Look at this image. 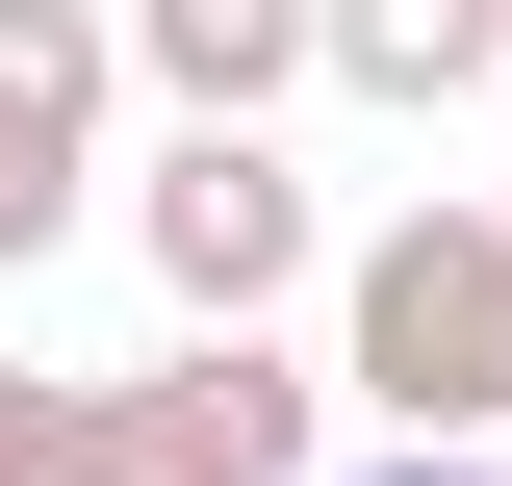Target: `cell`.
Listing matches in <instances>:
<instances>
[{"label": "cell", "mask_w": 512, "mask_h": 486, "mask_svg": "<svg viewBox=\"0 0 512 486\" xmlns=\"http://www.w3.org/2000/svg\"><path fill=\"white\" fill-rule=\"evenodd\" d=\"M0 486H77V384H26V359H0Z\"/></svg>", "instance_id": "cell-7"}, {"label": "cell", "mask_w": 512, "mask_h": 486, "mask_svg": "<svg viewBox=\"0 0 512 486\" xmlns=\"http://www.w3.org/2000/svg\"><path fill=\"white\" fill-rule=\"evenodd\" d=\"M359 486H512V461H487V435H410V461H359Z\"/></svg>", "instance_id": "cell-9"}, {"label": "cell", "mask_w": 512, "mask_h": 486, "mask_svg": "<svg viewBox=\"0 0 512 486\" xmlns=\"http://www.w3.org/2000/svg\"><path fill=\"white\" fill-rule=\"evenodd\" d=\"M487 52H512V0H333V77L359 103H461Z\"/></svg>", "instance_id": "cell-6"}, {"label": "cell", "mask_w": 512, "mask_h": 486, "mask_svg": "<svg viewBox=\"0 0 512 486\" xmlns=\"http://www.w3.org/2000/svg\"><path fill=\"white\" fill-rule=\"evenodd\" d=\"M103 77H128V0H0V154H103Z\"/></svg>", "instance_id": "cell-5"}, {"label": "cell", "mask_w": 512, "mask_h": 486, "mask_svg": "<svg viewBox=\"0 0 512 486\" xmlns=\"http://www.w3.org/2000/svg\"><path fill=\"white\" fill-rule=\"evenodd\" d=\"M128 231H154L180 307H282V282H308V180L256 154V103H180V154L128 180Z\"/></svg>", "instance_id": "cell-3"}, {"label": "cell", "mask_w": 512, "mask_h": 486, "mask_svg": "<svg viewBox=\"0 0 512 486\" xmlns=\"http://www.w3.org/2000/svg\"><path fill=\"white\" fill-rule=\"evenodd\" d=\"M128 77L154 103H282V77H333V0H128Z\"/></svg>", "instance_id": "cell-4"}, {"label": "cell", "mask_w": 512, "mask_h": 486, "mask_svg": "<svg viewBox=\"0 0 512 486\" xmlns=\"http://www.w3.org/2000/svg\"><path fill=\"white\" fill-rule=\"evenodd\" d=\"M52 231H77V180H52V154H0V282H26Z\"/></svg>", "instance_id": "cell-8"}, {"label": "cell", "mask_w": 512, "mask_h": 486, "mask_svg": "<svg viewBox=\"0 0 512 486\" xmlns=\"http://www.w3.org/2000/svg\"><path fill=\"white\" fill-rule=\"evenodd\" d=\"M333 384H359L384 435H512V231H487V205L359 231V282H333Z\"/></svg>", "instance_id": "cell-1"}, {"label": "cell", "mask_w": 512, "mask_h": 486, "mask_svg": "<svg viewBox=\"0 0 512 486\" xmlns=\"http://www.w3.org/2000/svg\"><path fill=\"white\" fill-rule=\"evenodd\" d=\"M333 435V359H282L256 307H205L154 384H77V486H308Z\"/></svg>", "instance_id": "cell-2"}]
</instances>
